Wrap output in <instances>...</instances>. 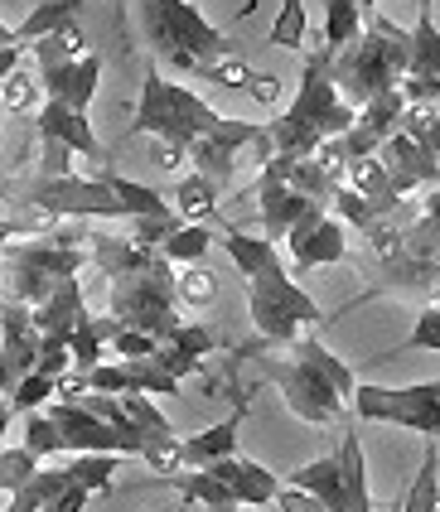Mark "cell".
Wrapping results in <instances>:
<instances>
[{"instance_id": "cell-1", "label": "cell", "mask_w": 440, "mask_h": 512, "mask_svg": "<svg viewBox=\"0 0 440 512\" xmlns=\"http://www.w3.org/2000/svg\"><path fill=\"white\" fill-rule=\"evenodd\" d=\"M218 242H223V252L233 256V266L247 281V314H252V329H257L262 343L291 348L305 334L329 329V314L295 285V276L286 271V261L276 252V242L242 228H223Z\"/></svg>"}, {"instance_id": "cell-2", "label": "cell", "mask_w": 440, "mask_h": 512, "mask_svg": "<svg viewBox=\"0 0 440 512\" xmlns=\"http://www.w3.org/2000/svg\"><path fill=\"white\" fill-rule=\"evenodd\" d=\"M131 136H155L160 145H170L179 160H189L194 150H247V145L262 141V126L213 112L194 87L170 83L160 73V63L150 58L141 102H136L131 126H126V141Z\"/></svg>"}, {"instance_id": "cell-3", "label": "cell", "mask_w": 440, "mask_h": 512, "mask_svg": "<svg viewBox=\"0 0 440 512\" xmlns=\"http://www.w3.org/2000/svg\"><path fill=\"white\" fill-rule=\"evenodd\" d=\"M242 358H257V368L281 387L286 411L300 416V421H310V426L339 421L349 411L353 392H358V372L339 353H329L324 339H315V334H305L291 348H276V343L257 339L242 348Z\"/></svg>"}, {"instance_id": "cell-4", "label": "cell", "mask_w": 440, "mask_h": 512, "mask_svg": "<svg viewBox=\"0 0 440 512\" xmlns=\"http://www.w3.org/2000/svg\"><path fill=\"white\" fill-rule=\"evenodd\" d=\"M353 121H358V112L339 97V87L329 78V49H310L305 68H300L295 102L276 121H266L271 160H310L324 141L349 136Z\"/></svg>"}, {"instance_id": "cell-5", "label": "cell", "mask_w": 440, "mask_h": 512, "mask_svg": "<svg viewBox=\"0 0 440 512\" xmlns=\"http://www.w3.org/2000/svg\"><path fill=\"white\" fill-rule=\"evenodd\" d=\"M83 223H59L54 232L20 237L10 247H0V281H5V305H25L39 310L63 281L83 276L92 266V247Z\"/></svg>"}, {"instance_id": "cell-6", "label": "cell", "mask_w": 440, "mask_h": 512, "mask_svg": "<svg viewBox=\"0 0 440 512\" xmlns=\"http://www.w3.org/2000/svg\"><path fill=\"white\" fill-rule=\"evenodd\" d=\"M136 34L155 63H170V73H199L204 63L237 58V44L189 0H136Z\"/></svg>"}, {"instance_id": "cell-7", "label": "cell", "mask_w": 440, "mask_h": 512, "mask_svg": "<svg viewBox=\"0 0 440 512\" xmlns=\"http://www.w3.org/2000/svg\"><path fill=\"white\" fill-rule=\"evenodd\" d=\"M411 73V29L392 25L387 15H368V29L353 39L349 49L329 54V78L339 87V97L349 102L353 112L363 102H373L382 92L402 87V78Z\"/></svg>"}, {"instance_id": "cell-8", "label": "cell", "mask_w": 440, "mask_h": 512, "mask_svg": "<svg viewBox=\"0 0 440 512\" xmlns=\"http://www.w3.org/2000/svg\"><path fill=\"white\" fill-rule=\"evenodd\" d=\"M165 484H175L179 498L199 508H271L281 493V474H271L257 459L233 455L208 469H179Z\"/></svg>"}, {"instance_id": "cell-9", "label": "cell", "mask_w": 440, "mask_h": 512, "mask_svg": "<svg viewBox=\"0 0 440 512\" xmlns=\"http://www.w3.org/2000/svg\"><path fill=\"white\" fill-rule=\"evenodd\" d=\"M107 314L121 319L126 329H141V334L165 343L184 324L175 300V266L160 256V261H150L146 271L107 281Z\"/></svg>"}, {"instance_id": "cell-10", "label": "cell", "mask_w": 440, "mask_h": 512, "mask_svg": "<svg viewBox=\"0 0 440 512\" xmlns=\"http://www.w3.org/2000/svg\"><path fill=\"white\" fill-rule=\"evenodd\" d=\"M286 484L315 493L329 512H378L373 508V488H368V459H363V440L344 430L339 450L324 459L300 464L295 474H286Z\"/></svg>"}, {"instance_id": "cell-11", "label": "cell", "mask_w": 440, "mask_h": 512, "mask_svg": "<svg viewBox=\"0 0 440 512\" xmlns=\"http://www.w3.org/2000/svg\"><path fill=\"white\" fill-rule=\"evenodd\" d=\"M353 416L378 421V426L416 430L440 445V377L431 382H411V387H378V382H358L349 401Z\"/></svg>"}, {"instance_id": "cell-12", "label": "cell", "mask_w": 440, "mask_h": 512, "mask_svg": "<svg viewBox=\"0 0 440 512\" xmlns=\"http://www.w3.org/2000/svg\"><path fill=\"white\" fill-rule=\"evenodd\" d=\"M44 416L59 426L63 445H68V455H126V459H146V445H141V440H131V435L112 430L107 421H97V416H92V411H83L78 401H54Z\"/></svg>"}, {"instance_id": "cell-13", "label": "cell", "mask_w": 440, "mask_h": 512, "mask_svg": "<svg viewBox=\"0 0 440 512\" xmlns=\"http://www.w3.org/2000/svg\"><path fill=\"white\" fill-rule=\"evenodd\" d=\"M286 247H291L295 276H300V271H315V266H339V261H349V232H344V223H339L329 208L315 203V208L291 228Z\"/></svg>"}, {"instance_id": "cell-14", "label": "cell", "mask_w": 440, "mask_h": 512, "mask_svg": "<svg viewBox=\"0 0 440 512\" xmlns=\"http://www.w3.org/2000/svg\"><path fill=\"white\" fill-rule=\"evenodd\" d=\"M257 203H262V237L266 242H286L291 228L315 208V199H305V194H295L291 184H286V170H281V160H266L262 165V179H257ZM324 208V203H320Z\"/></svg>"}, {"instance_id": "cell-15", "label": "cell", "mask_w": 440, "mask_h": 512, "mask_svg": "<svg viewBox=\"0 0 440 512\" xmlns=\"http://www.w3.org/2000/svg\"><path fill=\"white\" fill-rule=\"evenodd\" d=\"M97 83H102V54H97V49L83 58H73V63H44V68H39L44 97H49V102H63V107H73V112H83V116H88L92 97H97Z\"/></svg>"}, {"instance_id": "cell-16", "label": "cell", "mask_w": 440, "mask_h": 512, "mask_svg": "<svg viewBox=\"0 0 440 512\" xmlns=\"http://www.w3.org/2000/svg\"><path fill=\"white\" fill-rule=\"evenodd\" d=\"M378 160L387 165V179H392V189L407 199L416 189H436L440 184V160L426 150V145H416L411 136H387L378 150Z\"/></svg>"}, {"instance_id": "cell-17", "label": "cell", "mask_w": 440, "mask_h": 512, "mask_svg": "<svg viewBox=\"0 0 440 512\" xmlns=\"http://www.w3.org/2000/svg\"><path fill=\"white\" fill-rule=\"evenodd\" d=\"M34 131H39V141L63 145V150H73V155H88L92 165L107 170V150H102V141H97V131H92V121L83 112H73V107H63V102H44L39 116H34Z\"/></svg>"}, {"instance_id": "cell-18", "label": "cell", "mask_w": 440, "mask_h": 512, "mask_svg": "<svg viewBox=\"0 0 440 512\" xmlns=\"http://www.w3.org/2000/svg\"><path fill=\"white\" fill-rule=\"evenodd\" d=\"M34 314V329L44 334L49 343H68L73 339V329L83 324V319H92V310H88V295H83V281L73 276V281H63L39 310H30Z\"/></svg>"}, {"instance_id": "cell-19", "label": "cell", "mask_w": 440, "mask_h": 512, "mask_svg": "<svg viewBox=\"0 0 440 512\" xmlns=\"http://www.w3.org/2000/svg\"><path fill=\"white\" fill-rule=\"evenodd\" d=\"M247 411H252V406H247V397H242L233 411L218 421V426L184 435V469H208V464H218V459H233L237 455V435H242Z\"/></svg>"}, {"instance_id": "cell-20", "label": "cell", "mask_w": 440, "mask_h": 512, "mask_svg": "<svg viewBox=\"0 0 440 512\" xmlns=\"http://www.w3.org/2000/svg\"><path fill=\"white\" fill-rule=\"evenodd\" d=\"M39 343H44V334L34 329V314L25 305H5L0 310V358L10 363L15 382L39 368Z\"/></svg>"}, {"instance_id": "cell-21", "label": "cell", "mask_w": 440, "mask_h": 512, "mask_svg": "<svg viewBox=\"0 0 440 512\" xmlns=\"http://www.w3.org/2000/svg\"><path fill=\"white\" fill-rule=\"evenodd\" d=\"M88 247H92V271L102 281H117V276H131V271H146L150 261H160V252L141 247L136 237H117V232H88Z\"/></svg>"}, {"instance_id": "cell-22", "label": "cell", "mask_w": 440, "mask_h": 512, "mask_svg": "<svg viewBox=\"0 0 440 512\" xmlns=\"http://www.w3.org/2000/svg\"><path fill=\"white\" fill-rule=\"evenodd\" d=\"M194 78H204L208 87H233V92H252L262 107H276L281 102V78H271V73H257L252 63H242V58H218V63H204Z\"/></svg>"}, {"instance_id": "cell-23", "label": "cell", "mask_w": 440, "mask_h": 512, "mask_svg": "<svg viewBox=\"0 0 440 512\" xmlns=\"http://www.w3.org/2000/svg\"><path fill=\"white\" fill-rule=\"evenodd\" d=\"M218 199H223V189L213 184V179H204V174L184 170L175 179V194H170V203H175V213L184 218V223H218Z\"/></svg>"}, {"instance_id": "cell-24", "label": "cell", "mask_w": 440, "mask_h": 512, "mask_svg": "<svg viewBox=\"0 0 440 512\" xmlns=\"http://www.w3.org/2000/svg\"><path fill=\"white\" fill-rule=\"evenodd\" d=\"M102 179L117 189V199L126 203V213H131V223L136 218H146V223H165V218H179L175 213V203L165 199L160 189H150V184H136V179H126V174H117L112 165L102 170Z\"/></svg>"}, {"instance_id": "cell-25", "label": "cell", "mask_w": 440, "mask_h": 512, "mask_svg": "<svg viewBox=\"0 0 440 512\" xmlns=\"http://www.w3.org/2000/svg\"><path fill=\"white\" fill-rule=\"evenodd\" d=\"M88 0H44V5H34L30 15L15 25V39L30 49V44H39L44 34H54V29H63V25H73L78 20V10H83Z\"/></svg>"}, {"instance_id": "cell-26", "label": "cell", "mask_w": 440, "mask_h": 512, "mask_svg": "<svg viewBox=\"0 0 440 512\" xmlns=\"http://www.w3.org/2000/svg\"><path fill=\"white\" fill-rule=\"evenodd\" d=\"M397 503H402V512H440V445L436 440H426L421 469H416L411 488L397 498Z\"/></svg>"}, {"instance_id": "cell-27", "label": "cell", "mask_w": 440, "mask_h": 512, "mask_svg": "<svg viewBox=\"0 0 440 512\" xmlns=\"http://www.w3.org/2000/svg\"><path fill=\"white\" fill-rule=\"evenodd\" d=\"M358 34H363V10H358V0H324L320 49L339 54V49H349Z\"/></svg>"}, {"instance_id": "cell-28", "label": "cell", "mask_w": 440, "mask_h": 512, "mask_svg": "<svg viewBox=\"0 0 440 512\" xmlns=\"http://www.w3.org/2000/svg\"><path fill=\"white\" fill-rule=\"evenodd\" d=\"M411 73L440 78V25L426 5H416V25H411Z\"/></svg>"}, {"instance_id": "cell-29", "label": "cell", "mask_w": 440, "mask_h": 512, "mask_svg": "<svg viewBox=\"0 0 440 512\" xmlns=\"http://www.w3.org/2000/svg\"><path fill=\"white\" fill-rule=\"evenodd\" d=\"M30 54H34V63L44 68V63H73V58L92 54V49H88V34H83V25L73 20V25H63V29H54V34H44L39 44H30Z\"/></svg>"}, {"instance_id": "cell-30", "label": "cell", "mask_w": 440, "mask_h": 512, "mask_svg": "<svg viewBox=\"0 0 440 512\" xmlns=\"http://www.w3.org/2000/svg\"><path fill=\"white\" fill-rule=\"evenodd\" d=\"M402 353H440V300L416 314V329H411L397 348H387V353L368 358V363H392V358H402Z\"/></svg>"}, {"instance_id": "cell-31", "label": "cell", "mask_w": 440, "mask_h": 512, "mask_svg": "<svg viewBox=\"0 0 440 512\" xmlns=\"http://www.w3.org/2000/svg\"><path fill=\"white\" fill-rule=\"evenodd\" d=\"M218 237L208 223H184L179 232H170V242L160 247V256L170 261V266H194V261H204L208 247H213Z\"/></svg>"}, {"instance_id": "cell-32", "label": "cell", "mask_w": 440, "mask_h": 512, "mask_svg": "<svg viewBox=\"0 0 440 512\" xmlns=\"http://www.w3.org/2000/svg\"><path fill=\"white\" fill-rule=\"evenodd\" d=\"M175 300L184 310H208L213 300H218V276L208 271L204 261H194V266H184L175 276Z\"/></svg>"}, {"instance_id": "cell-33", "label": "cell", "mask_w": 440, "mask_h": 512, "mask_svg": "<svg viewBox=\"0 0 440 512\" xmlns=\"http://www.w3.org/2000/svg\"><path fill=\"white\" fill-rule=\"evenodd\" d=\"M305 34H310V20H305V0H281V10H276V25L266 29L271 49H305Z\"/></svg>"}, {"instance_id": "cell-34", "label": "cell", "mask_w": 440, "mask_h": 512, "mask_svg": "<svg viewBox=\"0 0 440 512\" xmlns=\"http://www.w3.org/2000/svg\"><path fill=\"white\" fill-rule=\"evenodd\" d=\"M117 459L121 455H73L68 459V474H73V484L88 488V493H107L117 484Z\"/></svg>"}, {"instance_id": "cell-35", "label": "cell", "mask_w": 440, "mask_h": 512, "mask_svg": "<svg viewBox=\"0 0 440 512\" xmlns=\"http://www.w3.org/2000/svg\"><path fill=\"white\" fill-rule=\"evenodd\" d=\"M25 450H30L39 464H54L59 455H68V445H63L59 426L49 421V416H39V411H30V421H25V440H20Z\"/></svg>"}, {"instance_id": "cell-36", "label": "cell", "mask_w": 440, "mask_h": 512, "mask_svg": "<svg viewBox=\"0 0 440 512\" xmlns=\"http://www.w3.org/2000/svg\"><path fill=\"white\" fill-rule=\"evenodd\" d=\"M397 131H402V136H411L416 145H426V150L440 160V107L407 102V112H402V121H397Z\"/></svg>"}, {"instance_id": "cell-37", "label": "cell", "mask_w": 440, "mask_h": 512, "mask_svg": "<svg viewBox=\"0 0 440 512\" xmlns=\"http://www.w3.org/2000/svg\"><path fill=\"white\" fill-rule=\"evenodd\" d=\"M165 348H175V353H184V358L204 363L208 353H218V348H223V339H218V334H213L208 324H189V319H184L175 334L165 339Z\"/></svg>"}, {"instance_id": "cell-38", "label": "cell", "mask_w": 440, "mask_h": 512, "mask_svg": "<svg viewBox=\"0 0 440 512\" xmlns=\"http://www.w3.org/2000/svg\"><path fill=\"white\" fill-rule=\"evenodd\" d=\"M44 87H39V78H34L30 68L20 63L5 83H0V112H10V116H20V112H30L34 107V97H39Z\"/></svg>"}, {"instance_id": "cell-39", "label": "cell", "mask_w": 440, "mask_h": 512, "mask_svg": "<svg viewBox=\"0 0 440 512\" xmlns=\"http://www.w3.org/2000/svg\"><path fill=\"white\" fill-rule=\"evenodd\" d=\"M39 469H44V464H39L25 445H15V450L5 445V450H0V493H20Z\"/></svg>"}, {"instance_id": "cell-40", "label": "cell", "mask_w": 440, "mask_h": 512, "mask_svg": "<svg viewBox=\"0 0 440 512\" xmlns=\"http://www.w3.org/2000/svg\"><path fill=\"white\" fill-rule=\"evenodd\" d=\"M54 397V377H44V372H30V377H20V382H15V387H10V406H15V411H39V406H44V401Z\"/></svg>"}, {"instance_id": "cell-41", "label": "cell", "mask_w": 440, "mask_h": 512, "mask_svg": "<svg viewBox=\"0 0 440 512\" xmlns=\"http://www.w3.org/2000/svg\"><path fill=\"white\" fill-rule=\"evenodd\" d=\"M117 358H155V348H160V339H150V334H141V329H121L117 339L107 343Z\"/></svg>"}, {"instance_id": "cell-42", "label": "cell", "mask_w": 440, "mask_h": 512, "mask_svg": "<svg viewBox=\"0 0 440 512\" xmlns=\"http://www.w3.org/2000/svg\"><path fill=\"white\" fill-rule=\"evenodd\" d=\"M402 97H407V102H421V107H440V78H431V73H407V78H402Z\"/></svg>"}, {"instance_id": "cell-43", "label": "cell", "mask_w": 440, "mask_h": 512, "mask_svg": "<svg viewBox=\"0 0 440 512\" xmlns=\"http://www.w3.org/2000/svg\"><path fill=\"white\" fill-rule=\"evenodd\" d=\"M276 512H329L315 498V493H305V488H295V484H281V493H276V503H271Z\"/></svg>"}, {"instance_id": "cell-44", "label": "cell", "mask_w": 440, "mask_h": 512, "mask_svg": "<svg viewBox=\"0 0 440 512\" xmlns=\"http://www.w3.org/2000/svg\"><path fill=\"white\" fill-rule=\"evenodd\" d=\"M25 54H30L25 44H10V49H0V83H5L15 68H20V58H25Z\"/></svg>"}, {"instance_id": "cell-45", "label": "cell", "mask_w": 440, "mask_h": 512, "mask_svg": "<svg viewBox=\"0 0 440 512\" xmlns=\"http://www.w3.org/2000/svg\"><path fill=\"white\" fill-rule=\"evenodd\" d=\"M10 411H15V406H10V401H0V450H5V430H10Z\"/></svg>"}, {"instance_id": "cell-46", "label": "cell", "mask_w": 440, "mask_h": 512, "mask_svg": "<svg viewBox=\"0 0 440 512\" xmlns=\"http://www.w3.org/2000/svg\"><path fill=\"white\" fill-rule=\"evenodd\" d=\"M10 387H15V372H10V363L0 358V392H10Z\"/></svg>"}, {"instance_id": "cell-47", "label": "cell", "mask_w": 440, "mask_h": 512, "mask_svg": "<svg viewBox=\"0 0 440 512\" xmlns=\"http://www.w3.org/2000/svg\"><path fill=\"white\" fill-rule=\"evenodd\" d=\"M10 44H20V39H15V25L0 20V49H10Z\"/></svg>"}, {"instance_id": "cell-48", "label": "cell", "mask_w": 440, "mask_h": 512, "mask_svg": "<svg viewBox=\"0 0 440 512\" xmlns=\"http://www.w3.org/2000/svg\"><path fill=\"white\" fill-rule=\"evenodd\" d=\"M358 10H363V15H373V10H378V0H358Z\"/></svg>"}, {"instance_id": "cell-49", "label": "cell", "mask_w": 440, "mask_h": 512, "mask_svg": "<svg viewBox=\"0 0 440 512\" xmlns=\"http://www.w3.org/2000/svg\"><path fill=\"white\" fill-rule=\"evenodd\" d=\"M208 512H247V508H208Z\"/></svg>"}, {"instance_id": "cell-50", "label": "cell", "mask_w": 440, "mask_h": 512, "mask_svg": "<svg viewBox=\"0 0 440 512\" xmlns=\"http://www.w3.org/2000/svg\"><path fill=\"white\" fill-rule=\"evenodd\" d=\"M416 5H431V0H416Z\"/></svg>"}]
</instances>
